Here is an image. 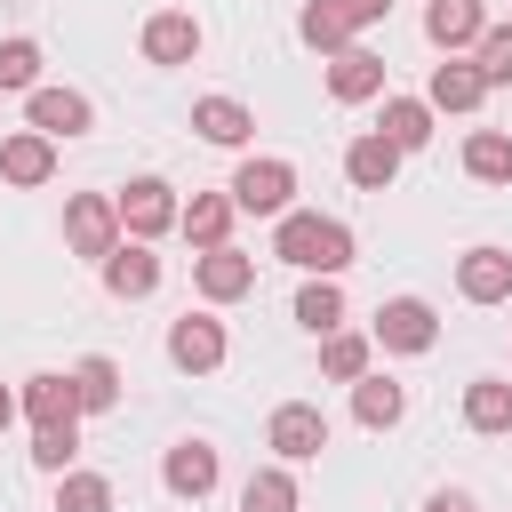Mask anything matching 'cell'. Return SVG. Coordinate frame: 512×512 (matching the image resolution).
I'll return each mask as SVG.
<instances>
[{
	"mask_svg": "<svg viewBox=\"0 0 512 512\" xmlns=\"http://www.w3.org/2000/svg\"><path fill=\"white\" fill-rule=\"evenodd\" d=\"M304 40H312V48H336V56H344V40H352V24H344V16L328 8V0H312V8H304Z\"/></svg>",
	"mask_w": 512,
	"mask_h": 512,
	"instance_id": "obj_34",
	"label": "cell"
},
{
	"mask_svg": "<svg viewBox=\"0 0 512 512\" xmlns=\"http://www.w3.org/2000/svg\"><path fill=\"white\" fill-rule=\"evenodd\" d=\"M320 376H336V384H360V376H368V336H344V328H336V336L320 344Z\"/></svg>",
	"mask_w": 512,
	"mask_h": 512,
	"instance_id": "obj_26",
	"label": "cell"
},
{
	"mask_svg": "<svg viewBox=\"0 0 512 512\" xmlns=\"http://www.w3.org/2000/svg\"><path fill=\"white\" fill-rule=\"evenodd\" d=\"M72 392H80V408H112V400H120V368H112L104 352H88V360L72 368Z\"/></svg>",
	"mask_w": 512,
	"mask_h": 512,
	"instance_id": "obj_27",
	"label": "cell"
},
{
	"mask_svg": "<svg viewBox=\"0 0 512 512\" xmlns=\"http://www.w3.org/2000/svg\"><path fill=\"white\" fill-rule=\"evenodd\" d=\"M432 336H440V320L424 296H392L376 312V344H392V352H432Z\"/></svg>",
	"mask_w": 512,
	"mask_h": 512,
	"instance_id": "obj_5",
	"label": "cell"
},
{
	"mask_svg": "<svg viewBox=\"0 0 512 512\" xmlns=\"http://www.w3.org/2000/svg\"><path fill=\"white\" fill-rule=\"evenodd\" d=\"M120 224H128L136 240H152V232H168V224H176V192H168L160 176H136V184L120 192Z\"/></svg>",
	"mask_w": 512,
	"mask_h": 512,
	"instance_id": "obj_7",
	"label": "cell"
},
{
	"mask_svg": "<svg viewBox=\"0 0 512 512\" xmlns=\"http://www.w3.org/2000/svg\"><path fill=\"white\" fill-rule=\"evenodd\" d=\"M264 440H272L288 464H304V456H320V448H328V416H320L312 400H288V408H272Z\"/></svg>",
	"mask_w": 512,
	"mask_h": 512,
	"instance_id": "obj_4",
	"label": "cell"
},
{
	"mask_svg": "<svg viewBox=\"0 0 512 512\" xmlns=\"http://www.w3.org/2000/svg\"><path fill=\"white\" fill-rule=\"evenodd\" d=\"M296 320H304L312 336H336V320H344V296H336V280H304V288H296Z\"/></svg>",
	"mask_w": 512,
	"mask_h": 512,
	"instance_id": "obj_25",
	"label": "cell"
},
{
	"mask_svg": "<svg viewBox=\"0 0 512 512\" xmlns=\"http://www.w3.org/2000/svg\"><path fill=\"white\" fill-rule=\"evenodd\" d=\"M272 256H288L296 272H344L352 264V232L336 224V216H280V232H272Z\"/></svg>",
	"mask_w": 512,
	"mask_h": 512,
	"instance_id": "obj_1",
	"label": "cell"
},
{
	"mask_svg": "<svg viewBox=\"0 0 512 512\" xmlns=\"http://www.w3.org/2000/svg\"><path fill=\"white\" fill-rule=\"evenodd\" d=\"M232 216H240V208H232V192H200L192 208H176V224H184V240H200V256H208V248H224Z\"/></svg>",
	"mask_w": 512,
	"mask_h": 512,
	"instance_id": "obj_16",
	"label": "cell"
},
{
	"mask_svg": "<svg viewBox=\"0 0 512 512\" xmlns=\"http://www.w3.org/2000/svg\"><path fill=\"white\" fill-rule=\"evenodd\" d=\"M24 416H32V424H80L72 376H32V384H24Z\"/></svg>",
	"mask_w": 512,
	"mask_h": 512,
	"instance_id": "obj_19",
	"label": "cell"
},
{
	"mask_svg": "<svg viewBox=\"0 0 512 512\" xmlns=\"http://www.w3.org/2000/svg\"><path fill=\"white\" fill-rule=\"evenodd\" d=\"M168 360H176L184 376H208V368H224V328H216L208 312H184V320L168 328Z\"/></svg>",
	"mask_w": 512,
	"mask_h": 512,
	"instance_id": "obj_6",
	"label": "cell"
},
{
	"mask_svg": "<svg viewBox=\"0 0 512 512\" xmlns=\"http://www.w3.org/2000/svg\"><path fill=\"white\" fill-rule=\"evenodd\" d=\"M328 8H336V16H344V24H376V16H384V8H392V0H328Z\"/></svg>",
	"mask_w": 512,
	"mask_h": 512,
	"instance_id": "obj_35",
	"label": "cell"
},
{
	"mask_svg": "<svg viewBox=\"0 0 512 512\" xmlns=\"http://www.w3.org/2000/svg\"><path fill=\"white\" fill-rule=\"evenodd\" d=\"M488 96V80H480V64H464V56H448V64H432V88H424V104L432 112H472Z\"/></svg>",
	"mask_w": 512,
	"mask_h": 512,
	"instance_id": "obj_10",
	"label": "cell"
},
{
	"mask_svg": "<svg viewBox=\"0 0 512 512\" xmlns=\"http://www.w3.org/2000/svg\"><path fill=\"white\" fill-rule=\"evenodd\" d=\"M144 56H152V64H192V56H200V24L176 16V8L152 16V24H144Z\"/></svg>",
	"mask_w": 512,
	"mask_h": 512,
	"instance_id": "obj_15",
	"label": "cell"
},
{
	"mask_svg": "<svg viewBox=\"0 0 512 512\" xmlns=\"http://www.w3.org/2000/svg\"><path fill=\"white\" fill-rule=\"evenodd\" d=\"M344 176H352V184H360V192H384V184H392V176H400V152H392V144H384V136H360V144H352V152H344Z\"/></svg>",
	"mask_w": 512,
	"mask_h": 512,
	"instance_id": "obj_22",
	"label": "cell"
},
{
	"mask_svg": "<svg viewBox=\"0 0 512 512\" xmlns=\"http://www.w3.org/2000/svg\"><path fill=\"white\" fill-rule=\"evenodd\" d=\"M0 88H40V48L32 40H0Z\"/></svg>",
	"mask_w": 512,
	"mask_h": 512,
	"instance_id": "obj_33",
	"label": "cell"
},
{
	"mask_svg": "<svg viewBox=\"0 0 512 512\" xmlns=\"http://www.w3.org/2000/svg\"><path fill=\"white\" fill-rule=\"evenodd\" d=\"M72 456H80V424H40V432H32V464H40V472H64Z\"/></svg>",
	"mask_w": 512,
	"mask_h": 512,
	"instance_id": "obj_31",
	"label": "cell"
},
{
	"mask_svg": "<svg viewBox=\"0 0 512 512\" xmlns=\"http://www.w3.org/2000/svg\"><path fill=\"white\" fill-rule=\"evenodd\" d=\"M64 240H72V256H112L120 248V208L112 200H96V192H80L72 208H64Z\"/></svg>",
	"mask_w": 512,
	"mask_h": 512,
	"instance_id": "obj_3",
	"label": "cell"
},
{
	"mask_svg": "<svg viewBox=\"0 0 512 512\" xmlns=\"http://www.w3.org/2000/svg\"><path fill=\"white\" fill-rule=\"evenodd\" d=\"M56 512H112V480H96V472H64Z\"/></svg>",
	"mask_w": 512,
	"mask_h": 512,
	"instance_id": "obj_32",
	"label": "cell"
},
{
	"mask_svg": "<svg viewBox=\"0 0 512 512\" xmlns=\"http://www.w3.org/2000/svg\"><path fill=\"white\" fill-rule=\"evenodd\" d=\"M288 192H296L288 160H248L232 176V208H248V216H288Z\"/></svg>",
	"mask_w": 512,
	"mask_h": 512,
	"instance_id": "obj_2",
	"label": "cell"
},
{
	"mask_svg": "<svg viewBox=\"0 0 512 512\" xmlns=\"http://www.w3.org/2000/svg\"><path fill=\"white\" fill-rule=\"evenodd\" d=\"M104 288H112V296H152V288H160V256H152L144 240L112 248V256H104Z\"/></svg>",
	"mask_w": 512,
	"mask_h": 512,
	"instance_id": "obj_13",
	"label": "cell"
},
{
	"mask_svg": "<svg viewBox=\"0 0 512 512\" xmlns=\"http://www.w3.org/2000/svg\"><path fill=\"white\" fill-rule=\"evenodd\" d=\"M400 408H408V392H400L392 376H360V384H352V416H360L368 432H392Z\"/></svg>",
	"mask_w": 512,
	"mask_h": 512,
	"instance_id": "obj_20",
	"label": "cell"
},
{
	"mask_svg": "<svg viewBox=\"0 0 512 512\" xmlns=\"http://www.w3.org/2000/svg\"><path fill=\"white\" fill-rule=\"evenodd\" d=\"M472 64H480L488 88H504V80H512V24H488V32L472 40Z\"/></svg>",
	"mask_w": 512,
	"mask_h": 512,
	"instance_id": "obj_30",
	"label": "cell"
},
{
	"mask_svg": "<svg viewBox=\"0 0 512 512\" xmlns=\"http://www.w3.org/2000/svg\"><path fill=\"white\" fill-rule=\"evenodd\" d=\"M32 128H40V136H80V128H88V96H72V88H32Z\"/></svg>",
	"mask_w": 512,
	"mask_h": 512,
	"instance_id": "obj_17",
	"label": "cell"
},
{
	"mask_svg": "<svg viewBox=\"0 0 512 512\" xmlns=\"http://www.w3.org/2000/svg\"><path fill=\"white\" fill-rule=\"evenodd\" d=\"M328 96H336V104H368V96H384V56L344 48V56L328 64Z\"/></svg>",
	"mask_w": 512,
	"mask_h": 512,
	"instance_id": "obj_9",
	"label": "cell"
},
{
	"mask_svg": "<svg viewBox=\"0 0 512 512\" xmlns=\"http://www.w3.org/2000/svg\"><path fill=\"white\" fill-rule=\"evenodd\" d=\"M192 128H200L208 144H248L256 120H248V104H232V96H200V104H192Z\"/></svg>",
	"mask_w": 512,
	"mask_h": 512,
	"instance_id": "obj_21",
	"label": "cell"
},
{
	"mask_svg": "<svg viewBox=\"0 0 512 512\" xmlns=\"http://www.w3.org/2000/svg\"><path fill=\"white\" fill-rule=\"evenodd\" d=\"M192 280H200V296H208V304H232V296H248V288H256V264H248L240 248H208V256L192 264Z\"/></svg>",
	"mask_w": 512,
	"mask_h": 512,
	"instance_id": "obj_8",
	"label": "cell"
},
{
	"mask_svg": "<svg viewBox=\"0 0 512 512\" xmlns=\"http://www.w3.org/2000/svg\"><path fill=\"white\" fill-rule=\"evenodd\" d=\"M8 416H16V400H8V392H0V432H8Z\"/></svg>",
	"mask_w": 512,
	"mask_h": 512,
	"instance_id": "obj_37",
	"label": "cell"
},
{
	"mask_svg": "<svg viewBox=\"0 0 512 512\" xmlns=\"http://www.w3.org/2000/svg\"><path fill=\"white\" fill-rule=\"evenodd\" d=\"M168 488L200 504V496L216 488V448H200V440H184V448H168Z\"/></svg>",
	"mask_w": 512,
	"mask_h": 512,
	"instance_id": "obj_23",
	"label": "cell"
},
{
	"mask_svg": "<svg viewBox=\"0 0 512 512\" xmlns=\"http://www.w3.org/2000/svg\"><path fill=\"white\" fill-rule=\"evenodd\" d=\"M424 512H472V496H456V488H448V496H432Z\"/></svg>",
	"mask_w": 512,
	"mask_h": 512,
	"instance_id": "obj_36",
	"label": "cell"
},
{
	"mask_svg": "<svg viewBox=\"0 0 512 512\" xmlns=\"http://www.w3.org/2000/svg\"><path fill=\"white\" fill-rule=\"evenodd\" d=\"M464 168H472L480 184H504V176H512V136H496V128H480V136L464 144Z\"/></svg>",
	"mask_w": 512,
	"mask_h": 512,
	"instance_id": "obj_28",
	"label": "cell"
},
{
	"mask_svg": "<svg viewBox=\"0 0 512 512\" xmlns=\"http://www.w3.org/2000/svg\"><path fill=\"white\" fill-rule=\"evenodd\" d=\"M240 512H296V480L272 464V472H248V488H240Z\"/></svg>",
	"mask_w": 512,
	"mask_h": 512,
	"instance_id": "obj_29",
	"label": "cell"
},
{
	"mask_svg": "<svg viewBox=\"0 0 512 512\" xmlns=\"http://www.w3.org/2000/svg\"><path fill=\"white\" fill-rule=\"evenodd\" d=\"M464 424H472V432H512V384L480 376V384L464 392Z\"/></svg>",
	"mask_w": 512,
	"mask_h": 512,
	"instance_id": "obj_24",
	"label": "cell"
},
{
	"mask_svg": "<svg viewBox=\"0 0 512 512\" xmlns=\"http://www.w3.org/2000/svg\"><path fill=\"white\" fill-rule=\"evenodd\" d=\"M456 288H464L472 304H504V296H512V256H504V248H472V256L456 264Z\"/></svg>",
	"mask_w": 512,
	"mask_h": 512,
	"instance_id": "obj_11",
	"label": "cell"
},
{
	"mask_svg": "<svg viewBox=\"0 0 512 512\" xmlns=\"http://www.w3.org/2000/svg\"><path fill=\"white\" fill-rule=\"evenodd\" d=\"M376 136H384L392 152H416V144H432V104H424V96H392Z\"/></svg>",
	"mask_w": 512,
	"mask_h": 512,
	"instance_id": "obj_18",
	"label": "cell"
},
{
	"mask_svg": "<svg viewBox=\"0 0 512 512\" xmlns=\"http://www.w3.org/2000/svg\"><path fill=\"white\" fill-rule=\"evenodd\" d=\"M424 32H432V48H472L480 32H488V16H480V0H432V16H424Z\"/></svg>",
	"mask_w": 512,
	"mask_h": 512,
	"instance_id": "obj_14",
	"label": "cell"
},
{
	"mask_svg": "<svg viewBox=\"0 0 512 512\" xmlns=\"http://www.w3.org/2000/svg\"><path fill=\"white\" fill-rule=\"evenodd\" d=\"M0 176H8V184H48V176H56V144H48L40 128L8 136V144H0Z\"/></svg>",
	"mask_w": 512,
	"mask_h": 512,
	"instance_id": "obj_12",
	"label": "cell"
}]
</instances>
